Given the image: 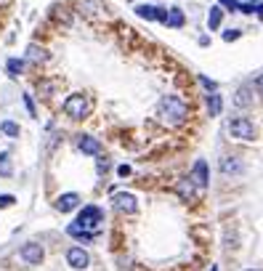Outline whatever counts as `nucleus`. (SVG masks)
<instances>
[{
	"label": "nucleus",
	"mask_w": 263,
	"mask_h": 271,
	"mask_svg": "<svg viewBox=\"0 0 263 271\" xmlns=\"http://www.w3.org/2000/svg\"><path fill=\"white\" fill-rule=\"evenodd\" d=\"M160 114L170 122V125H178V122L186 117V104H183L178 96H162Z\"/></svg>",
	"instance_id": "1"
},
{
	"label": "nucleus",
	"mask_w": 263,
	"mask_h": 271,
	"mask_svg": "<svg viewBox=\"0 0 263 271\" xmlns=\"http://www.w3.org/2000/svg\"><path fill=\"white\" fill-rule=\"evenodd\" d=\"M64 112L69 114V117H75V120H83L85 114L90 112V101H88L83 93H72V96L64 101Z\"/></svg>",
	"instance_id": "2"
},
{
	"label": "nucleus",
	"mask_w": 263,
	"mask_h": 271,
	"mask_svg": "<svg viewBox=\"0 0 263 271\" xmlns=\"http://www.w3.org/2000/svg\"><path fill=\"white\" fill-rule=\"evenodd\" d=\"M229 133L234 136V138H239V141H253L255 136V125L247 117H237V120H231L229 122Z\"/></svg>",
	"instance_id": "3"
},
{
	"label": "nucleus",
	"mask_w": 263,
	"mask_h": 271,
	"mask_svg": "<svg viewBox=\"0 0 263 271\" xmlns=\"http://www.w3.org/2000/svg\"><path fill=\"white\" fill-rule=\"evenodd\" d=\"M77 223L85 229V231H96L98 223H101V210H98L96 205H88L80 210V218H77Z\"/></svg>",
	"instance_id": "4"
},
{
	"label": "nucleus",
	"mask_w": 263,
	"mask_h": 271,
	"mask_svg": "<svg viewBox=\"0 0 263 271\" xmlns=\"http://www.w3.org/2000/svg\"><path fill=\"white\" fill-rule=\"evenodd\" d=\"M19 255H21V261L27 263V266H37V263H43V247L37 245V242H27V245H21V250H19Z\"/></svg>",
	"instance_id": "5"
},
{
	"label": "nucleus",
	"mask_w": 263,
	"mask_h": 271,
	"mask_svg": "<svg viewBox=\"0 0 263 271\" xmlns=\"http://www.w3.org/2000/svg\"><path fill=\"white\" fill-rule=\"evenodd\" d=\"M67 263H69L72 269L83 271V269H88L90 258H88V253H85L83 247H69V250H67Z\"/></svg>",
	"instance_id": "6"
},
{
	"label": "nucleus",
	"mask_w": 263,
	"mask_h": 271,
	"mask_svg": "<svg viewBox=\"0 0 263 271\" xmlns=\"http://www.w3.org/2000/svg\"><path fill=\"white\" fill-rule=\"evenodd\" d=\"M112 202H114V207H117L120 213H136V207H138L136 197L130 194V191H117V194L112 197Z\"/></svg>",
	"instance_id": "7"
},
{
	"label": "nucleus",
	"mask_w": 263,
	"mask_h": 271,
	"mask_svg": "<svg viewBox=\"0 0 263 271\" xmlns=\"http://www.w3.org/2000/svg\"><path fill=\"white\" fill-rule=\"evenodd\" d=\"M191 183H194L197 189H205L207 186V162L205 160H197L194 168H191Z\"/></svg>",
	"instance_id": "8"
},
{
	"label": "nucleus",
	"mask_w": 263,
	"mask_h": 271,
	"mask_svg": "<svg viewBox=\"0 0 263 271\" xmlns=\"http://www.w3.org/2000/svg\"><path fill=\"white\" fill-rule=\"evenodd\" d=\"M242 170H245V165H242V160L239 157H223L221 160V173L223 176H242Z\"/></svg>",
	"instance_id": "9"
},
{
	"label": "nucleus",
	"mask_w": 263,
	"mask_h": 271,
	"mask_svg": "<svg viewBox=\"0 0 263 271\" xmlns=\"http://www.w3.org/2000/svg\"><path fill=\"white\" fill-rule=\"evenodd\" d=\"M77 146H80L83 154H90V157L101 154V144H98L93 136H80V138H77Z\"/></svg>",
	"instance_id": "10"
},
{
	"label": "nucleus",
	"mask_w": 263,
	"mask_h": 271,
	"mask_svg": "<svg viewBox=\"0 0 263 271\" xmlns=\"http://www.w3.org/2000/svg\"><path fill=\"white\" fill-rule=\"evenodd\" d=\"M136 13H138L141 19H149V21H154V19L165 21V16H168V11H165V8H157V5H138Z\"/></svg>",
	"instance_id": "11"
},
{
	"label": "nucleus",
	"mask_w": 263,
	"mask_h": 271,
	"mask_svg": "<svg viewBox=\"0 0 263 271\" xmlns=\"http://www.w3.org/2000/svg\"><path fill=\"white\" fill-rule=\"evenodd\" d=\"M80 205V197L75 194V191H69V194H61L59 197V202H56V207L61 213H69V210H75V207Z\"/></svg>",
	"instance_id": "12"
},
{
	"label": "nucleus",
	"mask_w": 263,
	"mask_h": 271,
	"mask_svg": "<svg viewBox=\"0 0 263 271\" xmlns=\"http://www.w3.org/2000/svg\"><path fill=\"white\" fill-rule=\"evenodd\" d=\"M183 21H186V16H183L181 8H168V16H165V24L168 27L178 29V27H183Z\"/></svg>",
	"instance_id": "13"
},
{
	"label": "nucleus",
	"mask_w": 263,
	"mask_h": 271,
	"mask_svg": "<svg viewBox=\"0 0 263 271\" xmlns=\"http://www.w3.org/2000/svg\"><path fill=\"white\" fill-rule=\"evenodd\" d=\"M194 191H197V186L191 183V178H181V181H178V194L183 199H191V197H194Z\"/></svg>",
	"instance_id": "14"
},
{
	"label": "nucleus",
	"mask_w": 263,
	"mask_h": 271,
	"mask_svg": "<svg viewBox=\"0 0 263 271\" xmlns=\"http://www.w3.org/2000/svg\"><path fill=\"white\" fill-rule=\"evenodd\" d=\"M250 93H253V90L247 88V85H242V88L237 90V96H234V104H237V106H250V104H253V96H250Z\"/></svg>",
	"instance_id": "15"
},
{
	"label": "nucleus",
	"mask_w": 263,
	"mask_h": 271,
	"mask_svg": "<svg viewBox=\"0 0 263 271\" xmlns=\"http://www.w3.org/2000/svg\"><path fill=\"white\" fill-rule=\"evenodd\" d=\"M27 59H29V61H35V64H40V61L48 59V53H45L40 45H29V48H27Z\"/></svg>",
	"instance_id": "16"
},
{
	"label": "nucleus",
	"mask_w": 263,
	"mask_h": 271,
	"mask_svg": "<svg viewBox=\"0 0 263 271\" xmlns=\"http://www.w3.org/2000/svg\"><path fill=\"white\" fill-rule=\"evenodd\" d=\"M221 109H223L221 96H218V93H210V96H207V112H210L213 117H215V114H221Z\"/></svg>",
	"instance_id": "17"
},
{
	"label": "nucleus",
	"mask_w": 263,
	"mask_h": 271,
	"mask_svg": "<svg viewBox=\"0 0 263 271\" xmlns=\"http://www.w3.org/2000/svg\"><path fill=\"white\" fill-rule=\"evenodd\" d=\"M67 231H69L72 237H80V239H85V242H88V239L93 237V231H85V229H83L77 221H75V223H69V226H67Z\"/></svg>",
	"instance_id": "18"
},
{
	"label": "nucleus",
	"mask_w": 263,
	"mask_h": 271,
	"mask_svg": "<svg viewBox=\"0 0 263 271\" xmlns=\"http://www.w3.org/2000/svg\"><path fill=\"white\" fill-rule=\"evenodd\" d=\"M13 173V165H11V154H0V176H3V178H8Z\"/></svg>",
	"instance_id": "19"
},
{
	"label": "nucleus",
	"mask_w": 263,
	"mask_h": 271,
	"mask_svg": "<svg viewBox=\"0 0 263 271\" xmlns=\"http://www.w3.org/2000/svg\"><path fill=\"white\" fill-rule=\"evenodd\" d=\"M5 69H8V75H11V77H16V75L24 72V61H21V59H8Z\"/></svg>",
	"instance_id": "20"
},
{
	"label": "nucleus",
	"mask_w": 263,
	"mask_h": 271,
	"mask_svg": "<svg viewBox=\"0 0 263 271\" xmlns=\"http://www.w3.org/2000/svg\"><path fill=\"white\" fill-rule=\"evenodd\" d=\"M0 130H3L8 138H16L19 136V125H16V122H11V120H5L3 125H0Z\"/></svg>",
	"instance_id": "21"
},
{
	"label": "nucleus",
	"mask_w": 263,
	"mask_h": 271,
	"mask_svg": "<svg viewBox=\"0 0 263 271\" xmlns=\"http://www.w3.org/2000/svg\"><path fill=\"white\" fill-rule=\"evenodd\" d=\"M221 19H223L221 8H210V19H207V24H210V29H218V27H221Z\"/></svg>",
	"instance_id": "22"
},
{
	"label": "nucleus",
	"mask_w": 263,
	"mask_h": 271,
	"mask_svg": "<svg viewBox=\"0 0 263 271\" xmlns=\"http://www.w3.org/2000/svg\"><path fill=\"white\" fill-rule=\"evenodd\" d=\"M239 35H242V32H239V29H229V32H223V40H226V43H234Z\"/></svg>",
	"instance_id": "23"
},
{
	"label": "nucleus",
	"mask_w": 263,
	"mask_h": 271,
	"mask_svg": "<svg viewBox=\"0 0 263 271\" xmlns=\"http://www.w3.org/2000/svg\"><path fill=\"white\" fill-rule=\"evenodd\" d=\"M13 205V197L11 194H0V207H11Z\"/></svg>",
	"instance_id": "24"
},
{
	"label": "nucleus",
	"mask_w": 263,
	"mask_h": 271,
	"mask_svg": "<svg viewBox=\"0 0 263 271\" xmlns=\"http://www.w3.org/2000/svg\"><path fill=\"white\" fill-rule=\"evenodd\" d=\"M199 83H202L207 90H215V83H213V80H207V77H199Z\"/></svg>",
	"instance_id": "25"
},
{
	"label": "nucleus",
	"mask_w": 263,
	"mask_h": 271,
	"mask_svg": "<svg viewBox=\"0 0 263 271\" xmlns=\"http://www.w3.org/2000/svg\"><path fill=\"white\" fill-rule=\"evenodd\" d=\"M221 3H223V5H229L231 11H239V3H237V0H221Z\"/></svg>",
	"instance_id": "26"
},
{
	"label": "nucleus",
	"mask_w": 263,
	"mask_h": 271,
	"mask_svg": "<svg viewBox=\"0 0 263 271\" xmlns=\"http://www.w3.org/2000/svg\"><path fill=\"white\" fill-rule=\"evenodd\" d=\"M24 104H27L29 114H32V117H35V104H32V98H29V96H24Z\"/></svg>",
	"instance_id": "27"
},
{
	"label": "nucleus",
	"mask_w": 263,
	"mask_h": 271,
	"mask_svg": "<svg viewBox=\"0 0 263 271\" xmlns=\"http://www.w3.org/2000/svg\"><path fill=\"white\" fill-rule=\"evenodd\" d=\"M255 90H258V93H263V75L258 77V80H255Z\"/></svg>",
	"instance_id": "28"
},
{
	"label": "nucleus",
	"mask_w": 263,
	"mask_h": 271,
	"mask_svg": "<svg viewBox=\"0 0 263 271\" xmlns=\"http://www.w3.org/2000/svg\"><path fill=\"white\" fill-rule=\"evenodd\" d=\"M117 173H120V176H130V168H128V165H120Z\"/></svg>",
	"instance_id": "29"
},
{
	"label": "nucleus",
	"mask_w": 263,
	"mask_h": 271,
	"mask_svg": "<svg viewBox=\"0 0 263 271\" xmlns=\"http://www.w3.org/2000/svg\"><path fill=\"white\" fill-rule=\"evenodd\" d=\"M255 13H258V16L263 19V3H261V5H255Z\"/></svg>",
	"instance_id": "30"
},
{
	"label": "nucleus",
	"mask_w": 263,
	"mask_h": 271,
	"mask_svg": "<svg viewBox=\"0 0 263 271\" xmlns=\"http://www.w3.org/2000/svg\"><path fill=\"white\" fill-rule=\"evenodd\" d=\"M250 271H255V269H250Z\"/></svg>",
	"instance_id": "31"
}]
</instances>
